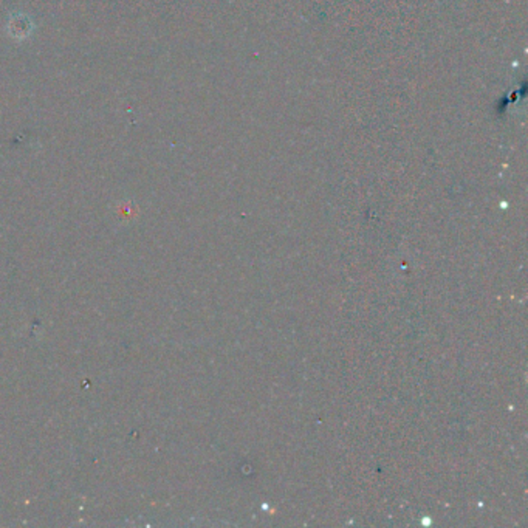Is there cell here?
Listing matches in <instances>:
<instances>
[{
	"label": "cell",
	"instance_id": "cell-1",
	"mask_svg": "<svg viewBox=\"0 0 528 528\" xmlns=\"http://www.w3.org/2000/svg\"><path fill=\"white\" fill-rule=\"evenodd\" d=\"M8 30H10L12 37H16V39H19V41H22V39H26L30 36V33L33 30V24H31L28 16L17 15V16L11 17V21L8 24Z\"/></svg>",
	"mask_w": 528,
	"mask_h": 528
}]
</instances>
